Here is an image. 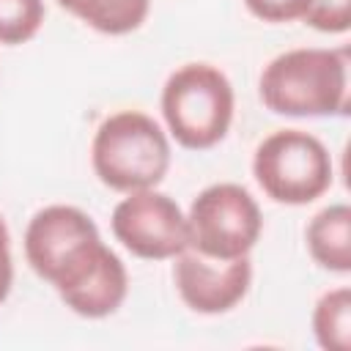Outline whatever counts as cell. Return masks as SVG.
Returning <instances> with one entry per match:
<instances>
[{
    "mask_svg": "<svg viewBox=\"0 0 351 351\" xmlns=\"http://www.w3.org/2000/svg\"><path fill=\"white\" fill-rule=\"evenodd\" d=\"M25 258L60 302L82 318L112 315L129 293L123 261L77 206L52 203L38 208L25 228Z\"/></svg>",
    "mask_w": 351,
    "mask_h": 351,
    "instance_id": "6da1fadb",
    "label": "cell"
},
{
    "mask_svg": "<svg viewBox=\"0 0 351 351\" xmlns=\"http://www.w3.org/2000/svg\"><path fill=\"white\" fill-rule=\"evenodd\" d=\"M258 93L266 110L288 118L348 115V49H285L263 66Z\"/></svg>",
    "mask_w": 351,
    "mask_h": 351,
    "instance_id": "7a4b0ae2",
    "label": "cell"
},
{
    "mask_svg": "<svg viewBox=\"0 0 351 351\" xmlns=\"http://www.w3.org/2000/svg\"><path fill=\"white\" fill-rule=\"evenodd\" d=\"M96 178L115 192L154 189L170 167V140L162 126L140 110L107 115L90 143Z\"/></svg>",
    "mask_w": 351,
    "mask_h": 351,
    "instance_id": "3957f363",
    "label": "cell"
},
{
    "mask_svg": "<svg viewBox=\"0 0 351 351\" xmlns=\"http://www.w3.org/2000/svg\"><path fill=\"white\" fill-rule=\"evenodd\" d=\"M162 118L170 137L192 151L214 148L233 121V85L211 63L178 66L162 88Z\"/></svg>",
    "mask_w": 351,
    "mask_h": 351,
    "instance_id": "277c9868",
    "label": "cell"
},
{
    "mask_svg": "<svg viewBox=\"0 0 351 351\" xmlns=\"http://www.w3.org/2000/svg\"><path fill=\"white\" fill-rule=\"evenodd\" d=\"M252 176L274 203L307 206L332 186L335 165L315 134L304 129H277L258 143Z\"/></svg>",
    "mask_w": 351,
    "mask_h": 351,
    "instance_id": "5b68a950",
    "label": "cell"
},
{
    "mask_svg": "<svg viewBox=\"0 0 351 351\" xmlns=\"http://www.w3.org/2000/svg\"><path fill=\"white\" fill-rule=\"evenodd\" d=\"M189 250L214 258L233 261L252 252L263 233V214L258 200L230 181L206 186L186 211Z\"/></svg>",
    "mask_w": 351,
    "mask_h": 351,
    "instance_id": "8992f818",
    "label": "cell"
},
{
    "mask_svg": "<svg viewBox=\"0 0 351 351\" xmlns=\"http://www.w3.org/2000/svg\"><path fill=\"white\" fill-rule=\"evenodd\" d=\"M112 236L137 258L170 261L189 247L186 214L181 206L154 189L126 192L110 217Z\"/></svg>",
    "mask_w": 351,
    "mask_h": 351,
    "instance_id": "52a82bcc",
    "label": "cell"
},
{
    "mask_svg": "<svg viewBox=\"0 0 351 351\" xmlns=\"http://www.w3.org/2000/svg\"><path fill=\"white\" fill-rule=\"evenodd\" d=\"M173 261L176 291L181 302L200 315H219L233 310L252 285L250 255L233 261H214L186 247Z\"/></svg>",
    "mask_w": 351,
    "mask_h": 351,
    "instance_id": "ba28073f",
    "label": "cell"
},
{
    "mask_svg": "<svg viewBox=\"0 0 351 351\" xmlns=\"http://www.w3.org/2000/svg\"><path fill=\"white\" fill-rule=\"evenodd\" d=\"M310 258L335 274L351 271V208L346 203H332L321 208L304 230Z\"/></svg>",
    "mask_w": 351,
    "mask_h": 351,
    "instance_id": "9c48e42d",
    "label": "cell"
},
{
    "mask_svg": "<svg viewBox=\"0 0 351 351\" xmlns=\"http://www.w3.org/2000/svg\"><path fill=\"white\" fill-rule=\"evenodd\" d=\"M58 5L104 36L137 30L151 11V0H58Z\"/></svg>",
    "mask_w": 351,
    "mask_h": 351,
    "instance_id": "30bf717a",
    "label": "cell"
},
{
    "mask_svg": "<svg viewBox=\"0 0 351 351\" xmlns=\"http://www.w3.org/2000/svg\"><path fill=\"white\" fill-rule=\"evenodd\" d=\"M313 335L326 351L351 348V291L346 285L326 291L313 310Z\"/></svg>",
    "mask_w": 351,
    "mask_h": 351,
    "instance_id": "8fae6325",
    "label": "cell"
},
{
    "mask_svg": "<svg viewBox=\"0 0 351 351\" xmlns=\"http://www.w3.org/2000/svg\"><path fill=\"white\" fill-rule=\"evenodd\" d=\"M44 0H0V44L16 47L30 41L44 25Z\"/></svg>",
    "mask_w": 351,
    "mask_h": 351,
    "instance_id": "7c38bea8",
    "label": "cell"
},
{
    "mask_svg": "<svg viewBox=\"0 0 351 351\" xmlns=\"http://www.w3.org/2000/svg\"><path fill=\"white\" fill-rule=\"evenodd\" d=\"M302 22L321 33H346L351 27V0H310Z\"/></svg>",
    "mask_w": 351,
    "mask_h": 351,
    "instance_id": "4fadbf2b",
    "label": "cell"
},
{
    "mask_svg": "<svg viewBox=\"0 0 351 351\" xmlns=\"http://www.w3.org/2000/svg\"><path fill=\"white\" fill-rule=\"evenodd\" d=\"M247 11L263 22L282 25V22H296L307 14L310 0H244Z\"/></svg>",
    "mask_w": 351,
    "mask_h": 351,
    "instance_id": "5bb4252c",
    "label": "cell"
},
{
    "mask_svg": "<svg viewBox=\"0 0 351 351\" xmlns=\"http://www.w3.org/2000/svg\"><path fill=\"white\" fill-rule=\"evenodd\" d=\"M14 285V258H11V233L0 214V304L8 299Z\"/></svg>",
    "mask_w": 351,
    "mask_h": 351,
    "instance_id": "9a60e30c",
    "label": "cell"
}]
</instances>
